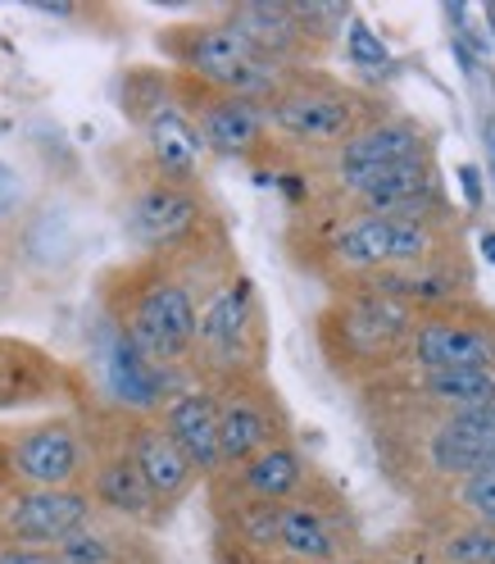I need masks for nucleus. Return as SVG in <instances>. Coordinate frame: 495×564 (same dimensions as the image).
I'll return each mask as SVG.
<instances>
[{
	"label": "nucleus",
	"mask_w": 495,
	"mask_h": 564,
	"mask_svg": "<svg viewBox=\"0 0 495 564\" xmlns=\"http://www.w3.org/2000/svg\"><path fill=\"white\" fill-rule=\"evenodd\" d=\"M178 78V96H183V110L191 115L200 141H205V155H223V160H251L268 147V110L255 100H241V96H223V91H209L196 87L191 78Z\"/></svg>",
	"instance_id": "nucleus-12"
},
{
	"label": "nucleus",
	"mask_w": 495,
	"mask_h": 564,
	"mask_svg": "<svg viewBox=\"0 0 495 564\" xmlns=\"http://www.w3.org/2000/svg\"><path fill=\"white\" fill-rule=\"evenodd\" d=\"M228 28H237L245 42H251L264 59L282 64V68H305L309 51L318 46L309 32L300 28L296 10H292V0H245V6H232L219 14Z\"/></svg>",
	"instance_id": "nucleus-19"
},
{
	"label": "nucleus",
	"mask_w": 495,
	"mask_h": 564,
	"mask_svg": "<svg viewBox=\"0 0 495 564\" xmlns=\"http://www.w3.org/2000/svg\"><path fill=\"white\" fill-rule=\"evenodd\" d=\"M273 555L287 564H328L345 560L341 528L328 506H318L314 497H296L287 506H277V533H273Z\"/></svg>",
	"instance_id": "nucleus-21"
},
{
	"label": "nucleus",
	"mask_w": 495,
	"mask_h": 564,
	"mask_svg": "<svg viewBox=\"0 0 495 564\" xmlns=\"http://www.w3.org/2000/svg\"><path fill=\"white\" fill-rule=\"evenodd\" d=\"M78 387L74 369L23 337H0V414L55 405Z\"/></svg>",
	"instance_id": "nucleus-16"
},
{
	"label": "nucleus",
	"mask_w": 495,
	"mask_h": 564,
	"mask_svg": "<svg viewBox=\"0 0 495 564\" xmlns=\"http://www.w3.org/2000/svg\"><path fill=\"white\" fill-rule=\"evenodd\" d=\"M459 183H464V200L477 209L482 196H486V187H482V169H477V164H459Z\"/></svg>",
	"instance_id": "nucleus-28"
},
{
	"label": "nucleus",
	"mask_w": 495,
	"mask_h": 564,
	"mask_svg": "<svg viewBox=\"0 0 495 564\" xmlns=\"http://www.w3.org/2000/svg\"><path fill=\"white\" fill-rule=\"evenodd\" d=\"M82 491L91 497L96 514L114 519L123 528H160L168 519V510L151 497V487L141 482V474L132 469V460L123 455L114 429L96 433V455H91V469H87Z\"/></svg>",
	"instance_id": "nucleus-13"
},
{
	"label": "nucleus",
	"mask_w": 495,
	"mask_h": 564,
	"mask_svg": "<svg viewBox=\"0 0 495 564\" xmlns=\"http://www.w3.org/2000/svg\"><path fill=\"white\" fill-rule=\"evenodd\" d=\"M160 55L173 64V74L191 78L196 87L241 96V100H255V105H268L292 78V68L264 59L223 19H191V23L164 28Z\"/></svg>",
	"instance_id": "nucleus-2"
},
{
	"label": "nucleus",
	"mask_w": 495,
	"mask_h": 564,
	"mask_svg": "<svg viewBox=\"0 0 495 564\" xmlns=\"http://www.w3.org/2000/svg\"><path fill=\"white\" fill-rule=\"evenodd\" d=\"M110 429H114V437H119L123 455L132 460V469L141 474V482L151 487V497H155L164 510L183 506V501L191 497V491H196L200 474L187 465V455H183L178 446H173V437L160 429L155 419L110 414Z\"/></svg>",
	"instance_id": "nucleus-14"
},
{
	"label": "nucleus",
	"mask_w": 495,
	"mask_h": 564,
	"mask_svg": "<svg viewBox=\"0 0 495 564\" xmlns=\"http://www.w3.org/2000/svg\"><path fill=\"white\" fill-rule=\"evenodd\" d=\"M409 356L418 373L428 369H495V314L446 305L418 314L409 333Z\"/></svg>",
	"instance_id": "nucleus-11"
},
{
	"label": "nucleus",
	"mask_w": 495,
	"mask_h": 564,
	"mask_svg": "<svg viewBox=\"0 0 495 564\" xmlns=\"http://www.w3.org/2000/svg\"><path fill=\"white\" fill-rule=\"evenodd\" d=\"M14 478H10V446H6V437H0V487H10Z\"/></svg>",
	"instance_id": "nucleus-30"
},
{
	"label": "nucleus",
	"mask_w": 495,
	"mask_h": 564,
	"mask_svg": "<svg viewBox=\"0 0 495 564\" xmlns=\"http://www.w3.org/2000/svg\"><path fill=\"white\" fill-rule=\"evenodd\" d=\"M414 333V310L400 301H386L369 288L345 292L323 319H318V341L337 369H377L400 356V346Z\"/></svg>",
	"instance_id": "nucleus-5"
},
{
	"label": "nucleus",
	"mask_w": 495,
	"mask_h": 564,
	"mask_svg": "<svg viewBox=\"0 0 495 564\" xmlns=\"http://www.w3.org/2000/svg\"><path fill=\"white\" fill-rule=\"evenodd\" d=\"M123 228L132 246H141V256L173 260V264H187L209 241H219L215 205L205 200V192L196 183L164 178L155 169L132 183L123 205Z\"/></svg>",
	"instance_id": "nucleus-4"
},
{
	"label": "nucleus",
	"mask_w": 495,
	"mask_h": 564,
	"mask_svg": "<svg viewBox=\"0 0 495 564\" xmlns=\"http://www.w3.org/2000/svg\"><path fill=\"white\" fill-rule=\"evenodd\" d=\"M328 256L350 278L432 264L437 228L414 219H386V215H345L328 237Z\"/></svg>",
	"instance_id": "nucleus-8"
},
{
	"label": "nucleus",
	"mask_w": 495,
	"mask_h": 564,
	"mask_svg": "<svg viewBox=\"0 0 495 564\" xmlns=\"http://www.w3.org/2000/svg\"><path fill=\"white\" fill-rule=\"evenodd\" d=\"M345 55H350V64L355 68H386V42L377 37V32L360 19V14H350L345 19Z\"/></svg>",
	"instance_id": "nucleus-25"
},
{
	"label": "nucleus",
	"mask_w": 495,
	"mask_h": 564,
	"mask_svg": "<svg viewBox=\"0 0 495 564\" xmlns=\"http://www.w3.org/2000/svg\"><path fill=\"white\" fill-rule=\"evenodd\" d=\"M59 564H151L146 546H141L136 528H123L114 519L96 514L91 523H82L74 538H64L55 546Z\"/></svg>",
	"instance_id": "nucleus-22"
},
{
	"label": "nucleus",
	"mask_w": 495,
	"mask_h": 564,
	"mask_svg": "<svg viewBox=\"0 0 495 564\" xmlns=\"http://www.w3.org/2000/svg\"><path fill=\"white\" fill-rule=\"evenodd\" d=\"M441 560L446 564H495V528H454L441 542Z\"/></svg>",
	"instance_id": "nucleus-24"
},
{
	"label": "nucleus",
	"mask_w": 495,
	"mask_h": 564,
	"mask_svg": "<svg viewBox=\"0 0 495 564\" xmlns=\"http://www.w3.org/2000/svg\"><path fill=\"white\" fill-rule=\"evenodd\" d=\"M482 141H486V178H491V192H495V119L482 123Z\"/></svg>",
	"instance_id": "nucleus-29"
},
{
	"label": "nucleus",
	"mask_w": 495,
	"mask_h": 564,
	"mask_svg": "<svg viewBox=\"0 0 495 564\" xmlns=\"http://www.w3.org/2000/svg\"><path fill=\"white\" fill-rule=\"evenodd\" d=\"M268 128L273 137L292 141V147H341L350 132L364 128V96L350 91L318 68H296L268 105Z\"/></svg>",
	"instance_id": "nucleus-6"
},
{
	"label": "nucleus",
	"mask_w": 495,
	"mask_h": 564,
	"mask_svg": "<svg viewBox=\"0 0 495 564\" xmlns=\"http://www.w3.org/2000/svg\"><path fill=\"white\" fill-rule=\"evenodd\" d=\"M155 423L173 437L187 455V465L200 474V478H219L223 474V460H219V410H215V392L200 382L191 387H178L155 414Z\"/></svg>",
	"instance_id": "nucleus-18"
},
{
	"label": "nucleus",
	"mask_w": 495,
	"mask_h": 564,
	"mask_svg": "<svg viewBox=\"0 0 495 564\" xmlns=\"http://www.w3.org/2000/svg\"><path fill=\"white\" fill-rule=\"evenodd\" d=\"M428 460L446 478H473L495 469V405L441 414L428 437Z\"/></svg>",
	"instance_id": "nucleus-20"
},
{
	"label": "nucleus",
	"mask_w": 495,
	"mask_h": 564,
	"mask_svg": "<svg viewBox=\"0 0 495 564\" xmlns=\"http://www.w3.org/2000/svg\"><path fill=\"white\" fill-rule=\"evenodd\" d=\"M328 564H350V560H328Z\"/></svg>",
	"instance_id": "nucleus-33"
},
{
	"label": "nucleus",
	"mask_w": 495,
	"mask_h": 564,
	"mask_svg": "<svg viewBox=\"0 0 495 564\" xmlns=\"http://www.w3.org/2000/svg\"><path fill=\"white\" fill-rule=\"evenodd\" d=\"M0 564H59V560H55V551H46V546L0 542Z\"/></svg>",
	"instance_id": "nucleus-27"
},
{
	"label": "nucleus",
	"mask_w": 495,
	"mask_h": 564,
	"mask_svg": "<svg viewBox=\"0 0 495 564\" xmlns=\"http://www.w3.org/2000/svg\"><path fill=\"white\" fill-rule=\"evenodd\" d=\"M482 256L495 264V232H482Z\"/></svg>",
	"instance_id": "nucleus-32"
},
{
	"label": "nucleus",
	"mask_w": 495,
	"mask_h": 564,
	"mask_svg": "<svg viewBox=\"0 0 495 564\" xmlns=\"http://www.w3.org/2000/svg\"><path fill=\"white\" fill-rule=\"evenodd\" d=\"M10 192H14V173H10L6 164H0V205L10 200Z\"/></svg>",
	"instance_id": "nucleus-31"
},
{
	"label": "nucleus",
	"mask_w": 495,
	"mask_h": 564,
	"mask_svg": "<svg viewBox=\"0 0 495 564\" xmlns=\"http://www.w3.org/2000/svg\"><path fill=\"white\" fill-rule=\"evenodd\" d=\"M91 360H96V378L105 387V405L128 419H155L160 405L178 392V387H187L183 373L160 369L155 360L141 356L105 314L91 333Z\"/></svg>",
	"instance_id": "nucleus-9"
},
{
	"label": "nucleus",
	"mask_w": 495,
	"mask_h": 564,
	"mask_svg": "<svg viewBox=\"0 0 495 564\" xmlns=\"http://www.w3.org/2000/svg\"><path fill=\"white\" fill-rule=\"evenodd\" d=\"M459 506L473 514L477 528H495V469L473 474V478H459Z\"/></svg>",
	"instance_id": "nucleus-26"
},
{
	"label": "nucleus",
	"mask_w": 495,
	"mask_h": 564,
	"mask_svg": "<svg viewBox=\"0 0 495 564\" xmlns=\"http://www.w3.org/2000/svg\"><path fill=\"white\" fill-rule=\"evenodd\" d=\"M200 387H223L237 378H264V310L245 273H228L200 301L191 369Z\"/></svg>",
	"instance_id": "nucleus-3"
},
{
	"label": "nucleus",
	"mask_w": 495,
	"mask_h": 564,
	"mask_svg": "<svg viewBox=\"0 0 495 564\" xmlns=\"http://www.w3.org/2000/svg\"><path fill=\"white\" fill-rule=\"evenodd\" d=\"M418 392L441 414H464L495 405V369H428L418 373Z\"/></svg>",
	"instance_id": "nucleus-23"
},
{
	"label": "nucleus",
	"mask_w": 495,
	"mask_h": 564,
	"mask_svg": "<svg viewBox=\"0 0 495 564\" xmlns=\"http://www.w3.org/2000/svg\"><path fill=\"white\" fill-rule=\"evenodd\" d=\"M10 446V478L19 487H82L91 455H96V429L78 414H46L37 423H23L14 433H0Z\"/></svg>",
	"instance_id": "nucleus-7"
},
{
	"label": "nucleus",
	"mask_w": 495,
	"mask_h": 564,
	"mask_svg": "<svg viewBox=\"0 0 495 564\" xmlns=\"http://www.w3.org/2000/svg\"><path fill=\"white\" fill-rule=\"evenodd\" d=\"M418 160H432L428 132L409 119H373L360 132H350L332 151V178L341 192H350L382 169H400V164H418Z\"/></svg>",
	"instance_id": "nucleus-15"
},
{
	"label": "nucleus",
	"mask_w": 495,
	"mask_h": 564,
	"mask_svg": "<svg viewBox=\"0 0 495 564\" xmlns=\"http://www.w3.org/2000/svg\"><path fill=\"white\" fill-rule=\"evenodd\" d=\"M100 305H105V319L146 360L173 373L191 369L200 296H196V278L183 264L151 260V256L119 264L100 282Z\"/></svg>",
	"instance_id": "nucleus-1"
},
{
	"label": "nucleus",
	"mask_w": 495,
	"mask_h": 564,
	"mask_svg": "<svg viewBox=\"0 0 495 564\" xmlns=\"http://www.w3.org/2000/svg\"><path fill=\"white\" fill-rule=\"evenodd\" d=\"M309 491H314V469L296 442H277L251 455L245 465L219 474V497H237V501L287 506L296 497H309Z\"/></svg>",
	"instance_id": "nucleus-17"
},
{
	"label": "nucleus",
	"mask_w": 495,
	"mask_h": 564,
	"mask_svg": "<svg viewBox=\"0 0 495 564\" xmlns=\"http://www.w3.org/2000/svg\"><path fill=\"white\" fill-rule=\"evenodd\" d=\"M209 392H215V410H219L223 469L245 465L251 455H260L277 442H292V419L264 378H237L223 387H209Z\"/></svg>",
	"instance_id": "nucleus-10"
}]
</instances>
